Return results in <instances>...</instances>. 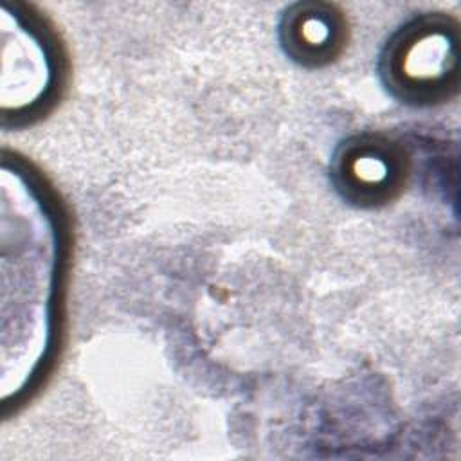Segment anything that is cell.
Segmentation results:
<instances>
[{"label":"cell","instance_id":"obj_1","mask_svg":"<svg viewBox=\"0 0 461 461\" xmlns=\"http://www.w3.org/2000/svg\"><path fill=\"white\" fill-rule=\"evenodd\" d=\"M456 25L421 16L402 25L384 45L378 72L387 92L405 104H434L457 88Z\"/></svg>","mask_w":461,"mask_h":461},{"label":"cell","instance_id":"obj_4","mask_svg":"<svg viewBox=\"0 0 461 461\" xmlns=\"http://www.w3.org/2000/svg\"><path fill=\"white\" fill-rule=\"evenodd\" d=\"M285 54L308 68L331 63L346 43L344 16L330 4H294L279 22Z\"/></svg>","mask_w":461,"mask_h":461},{"label":"cell","instance_id":"obj_2","mask_svg":"<svg viewBox=\"0 0 461 461\" xmlns=\"http://www.w3.org/2000/svg\"><path fill=\"white\" fill-rule=\"evenodd\" d=\"M61 54L52 32L34 16L14 13L13 45L4 43V121H32L45 113L61 86Z\"/></svg>","mask_w":461,"mask_h":461},{"label":"cell","instance_id":"obj_3","mask_svg":"<svg viewBox=\"0 0 461 461\" xmlns=\"http://www.w3.org/2000/svg\"><path fill=\"white\" fill-rule=\"evenodd\" d=\"M330 175L346 202L357 207H378L391 202L403 187L407 157L384 135H353L335 149Z\"/></svg>","mask_w":461,"mask_h":461}]
</instances>
